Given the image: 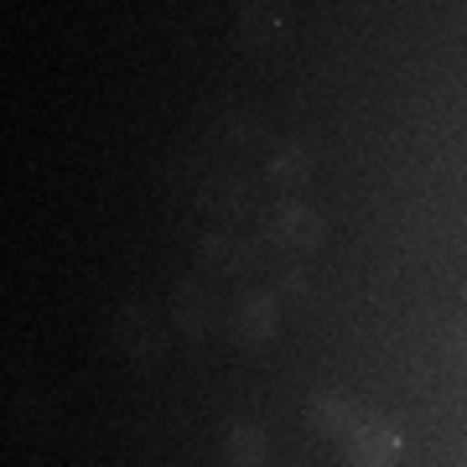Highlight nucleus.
<instances>
[{
	"label": "nucleus",
	"instance_id": "nucleus-4",
	"mask_svg": "<svg viewBox=\"0 0 467 467\" xmlns=\"http://www.w3.org/2000/svg\"><path fill=\"white\" fill-rule=\"evenodd\" d=\"M364 405L348 400V395H337V389H322L317 400H312V426H317L322 436H337V441H348L358 426H364Z\"/></svg>",
	"mask_w": 467,
	"mask_h": 467
},
{
	"label": "nucleus",
	"instance_id": "nucleus-6",
	"mask_svg": "<svg viewBox=\"0 0 467 467\" xmlns=\"http://www.w3.org/2000/svg\"><path fill=\"white\" fill-rule=\"evenodd\" d=\"M223 462L229 467H260L265 462V431L254 420H234L223 431Z\"/></svg>",
	"mask_w": 467,
	"mask_h": 467
},
{
	"label": "nucleus",
	"instance_id": "nucleus-3",
	"mask_svg": "<svg viewBox=\"0 0 467 467\" xmlns=\"http://www.w3.org/2000/svg\"><path fill=\"white\" fill-rule=\"evenodd\" d=\"M343 447H348L353 467H400V431H395L389 420L364 416V426H358Z\"/></svg>",
	"mask_w": 467,
	"mask_h": 467
},
{
	"label": "nucleus",
	"instance_id": "nucleus-2",
	"mask_svg": "<svg viewBox=\"0 0 467 467\" xmlns=\"http://www.w3.org/2000/svg\"><path fill=\"white\" fill-rule=\"evenodd\" d=\"M234 343H244V348H265L275 327H281V296L275 291H244V296L234 301Z\"/></svg>",
	"mask_w": 467,
	"mask_h": 467
},
{
	"label": "nucleus",
	"instance_id": "nucleus-1",
	"mask_svg": "<svg viewBox=\"0 0 467 467\" xmlns=\"http://www.w3.org/2000/svg\"><path fill=\"white\" fill-rule=\"evenodd\" d=\"M265 239L281 244L285 254H312L322 244V218L301 202H275L265 213Z\"/></svg>",
	"mask_w": 467,
	"mask_h": 467
},
{
	"label": "nucleus",
	"instance_id": "nucleus-7",
	"mask_svg": "<svg viewBox=\"0 0 467 467\" xmlns=\"http://www.w3.org/2000/svg\"><path fill=\"white\" fill-rule=\"evenodd\" d=\"M171 312H177V333L198 343L202 327H208V306H202V291H198V285H182V291H177V306H171Z\"/></svg>",
	"mask_w": 467,
	"mask_h": 467
},
{
	"label": "nucleus",
	"instance_id": "nucleus-8",
	"mask_svg": "<svg viewBox=\"0 0 467 467\" xmlns=\"http://www.w3.org/2000/svg\"><path fill=\"white\" fill-rule=\"evenodd\" d=\"M270 182H296L301 171H306V150L301 146H291V150H281V156H270Z\"/></svg>",
	"mask_w": 467,
	"mask_h": 467
},
{
	"label": "nucleus",
	"instance_id": "nucleus-5",
	"mask_svg": "<svg viewBox=\"0 0 467 467\" xmlns=\"http://www.w3.org/2000/svg\"><path fill=\"white\" fill-rule=\"evenodd\" d=\"M115 337H119V348L130 353V358H150V353L161 348V333H156V322H150L146 306H125Z\"/></svg>",
	"mask_w": 467,
	"mask_h": 467
}]
</instances>
